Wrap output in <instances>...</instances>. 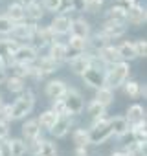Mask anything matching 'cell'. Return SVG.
Masks as SVG:
<instances>
[{
  "mask_svg": "<svg viewBox=\"0 0 147 156\" xmlns=\"http://www.w3.org/2000/svg\"><path fill=\"white\" fill-rule=\"evenodd\" d=\"M110 156H127V154H125V152H121V151H118V152H112Z\"/></svg>",
  "mask_w": 147,
  "mask_h": 156,
  "instance_id": "47",
  "label": "cell"
},
{
  "mask_svg": "<svg viewBox=\"0 0 147 156\" xmlns=\"http://www.w3.org/2000/svg\"><path fill=\"white\" fill-rule=\"evenodd\" d=\"M33 105H35L33 94H31V92H26V94H22L13 105H8V107L2 108V112H4V118H2V119H6V121L20 119V118L28 116V114L33 110ZM2 112H0V114H2Z\"/></svg>",
  "mask_w": 147,
  "mask_h": 156,
  "instance_id": "1",
  "label": "cell"
},
{
  "mask_svg": "<svg viewBox=\"0 0 147 156\" xmlns=\"http://www.w3.org/2000/svg\"><path fill=\"white\" fill-rule=\"evenodd\" d=\"M110 127H109V119L101 118L98 119L92 129L88 130V143H94V145H99V143H105L109 138H110Z\"/></svg>",
  "mask_w": 147,
  "mask_h": 156,
  "instance_id": "3",
  "label": "cell"
},
{
  "mask_svg": "<svg viewBox=\"0 0 147 156\" xmlns=\"http://www.w3.org/2000/svg\"><path fill=\"white\" fill-rule=\"evenodd\" d=\"M118 53H120V57H121V61H123V62H125V61H132V59H136L134 42H129V41L121 42V44L118 46Z\"/></svg>",
  "mask_w": 147,
  "mask_h": 156,
  "instance_id": "26",
  "label": "cell"
},
{
  "mask_svg": "<svg viewBox=\"0 0 147 156\" xmlns=\"http://www.w3.org/2000/svg\"><path fill=\"white\" fill-rule=\"evenodd\" d=\"M123 87H125V94L131 98H138L140 94H145V88H142V85L136 81H125Z\"/></svg>",
  "mask_w": 147,
  "mask_h": 156,
  "instance_id": "32",
  "label": "cell"
},
{
  "mask_svg": "<svg viewBox=\"0 0 147 156\" xmlns=\"http://www.w3.org/2000/svg\"><path fill=\"white\" fill-rule=\"evenodd\" d=\"M57 118H61V116H68L66 114V108H64V101L63 99H55L53 103H52V108H50Z\"/></svg>",
  "mask_w": 147,
  "mask_h": 156,
  "instance_id": "37",
  "label": "cell"
},
{
  "mask_svg": "<svg viewBox=\"0 0 147 156\" xmlns=\"http://www.w3.org/2000/svg\"><path fill=\"white\" fill-rule=\"evenodd\" d=\"M55 121H57V116H55L52 110L42 112V114H41V118L37 119L39 127H42V129H46V130H52V127L55 125Z\"/></svg>",
  "mask_w": 147,
  "mask_h": 156,
  "instance_id": "28",
  "label": "cell"
},
{
  "mask_svg": "<svg viewBox=\"0 0 147 156\" xmlns=\"http://www.w3.org/2000/svg\"><path fill=\"white\" fill-rule=\"evenodd\" d=\"M35 30H37V26L33 22H19V24H13L11 35L17 41H31L35 35Z\"/></svg>",
  "mask_w": 147,
  "mask_h": 156,
  "instance_id": "7",
  "label": "cell"
},
{
  "mask_svg": "<svg viewBox=\"0 0 147 156\" xmlns=\"http://www.w3.org/2000/svg\"><path fill=\"white\" fill-rule=\"evenodd\" d=\"M145 19H147V15H145V9H143L142 6L132 4V6H129V8H127V17H125V20H129L131 24L140 26V24H143V22H145Z\"/></svg>",
  "mask_w": 147,
  "mask_h": 156,
  "instance_id": "15",
  "label": "cell"
},
{
  "mask_svg": "<svg viewBox=\"0 0 147 156\" xmlns=\"http://www.w3.org/2000/svg\"><path fill=\"white\" fill-rule=\"evenodd\" d=\"M70 24H72V19H70V17H66V15H57V17L52 20V24H50L48 28L52 30L53 35H66V33L70 31Z\"/></svg>",
  "mask_w": 147,
  "mask_h": 156,
  "instance_id": "12",
  "label": "cell"
},
{
  "mask_svg": "<svg viewBox=\"0 0 147 156\" xmlns=\"http://www.w3.org/2000/svg\"><path fill=\"white\" fill-rule=\"evenodd\" d=\"M70 127H72L70 118H68V116H61V118H57V121H55V125L52 127V130H50V132H52L55 138H64V136L68 134Z\"/></svg>",
  "mask_w": 147,
  "mask_h": 156,
  "instance_id": "20",
  "label": "cell"
},
{
  "mask_svg": "<svg viewBox=\"0 0 147 156\" xmlns=\"http://www.w3.org/2000/svg\"><path fill=\"white\" fill-rule=\"evenodd\" d=\"M37 0H20V6L22 8H28V6H31V4H35Z\"/></svg>",
  "mask_w": 147,
  "mask_h": 156,
  "instance_id": "46",
  "label": "cell"
},
{
  "mask_svg": "<svg viewBox=\"0 0 147 156\" xmlns=\"http://www.w3.org/2000/svg\"><path fill=\"white\" fill-rule=\"evenodd\" d=\"M129 72H131L129 62H123V61H121V62L112 64V66L107 70V73L103 75V85H105L107 88H110V90L123 87L125 81H127V77H129Z\"/></svg>",
  "mask_w": 147,
  "mask_h": 156,
  "instance_id": "2",
  "label": "cell"
},
{
  "mask_svg": "<svg viewBox=\"0 0 147 156\" xmlns=\"http://www.w3.org/2000/svg\"><path fill=\"white\" fill-rule=\"evenodd\" d=\"M66 90H68V87H66V83L64 81H61V79H52L48 85H46V96L50 98V99H63L64 98V94H66Z\"/></svg>",
  "mask_w": 147,
  "mask_h": 156,
  "instance_id": "11",
  "label": "cell"
},
{
  "mask_svg": "<svg viewBox=\"0 0 147 156\" xmlns=\"http://www.w3.org/2000/svg\"><path fill=\"white\" fill-rule=\"evenodd\" d=\"M87 44H88V41H87V39H81V37H74V35H70V41H68L66 48L76 50V51H79V53H81V51L87 48Z\"/></svg>",
  "mask_w": 147,
  "mask_h": 156,
  "instance_id": "33",
  "label": "cell"
},
{
  "mask_svg": "<svg viewBox=\"0 0 147 156\" xmlns=\"http://www.w3.org/2000/svg\"><path fill=\"white\" fill-rule=\"evenodd\" d=\"M9 147H11V156H26V152H28V145L20 138L9 140Z\"/></svg>",
  "mask_w": 147,
  "mask_h": 156,
  "instance_id": "29",
  "label": "cell"
},
{
  "mask_svg": "<svg viewBox=\"0 0 147 156\" xmlns=\"http://www.w3.org/2000/svg\"><path fill=\"white\" fill-rule=\"evenodd\" d=\"M99 59H101L105 64H109V66H112V64H116V62H121V57H120V53H118V46L107 44L105 48H101V50H99Z\"/></svg>",
  "mask_w": 147,
  "mask_h": 156,
  "instance_id": "16",
  "label": "cell"
},
{
  "mask_svg": "<svg viewBox=\"0 0 147 156\" xmlns=\"http://www.w3.org/2000/svg\"><path fill=\"white\" fill-rule=\"evenodd\" d=\"M22 136H24V140L28 143H31V141H35V140L41 138V127H39L37 119H28L22 125Z\"/></svg>",
  "mask_w": 147,
  "mask_h": 156,
  "instance_id": "18",
  "label": "cell"
},
{
  "mask_svg": "<svg viewBox=\"0 0 147 156\" xmlns=\"http://www.w3.org/2000/svg\"><path fill=\"white\" fill-rule=\"evenodd\" d=\"M74 143L77 147H87L88 145V130L85 129H77L74 132Z\"/></svg>",
  "mask_w": 147,
  "mask_h": 156,
  "instance_id": "34",
  "label": "cell"
},
{
  "mask_svg": "<svg viewBox=\"0 0 147 156\" xmlns=\"http://www.w3.org/2000/svg\"><path fill=\"white\" fill-rule=\"evenodd\" d=\"M101 6H103V0H90V2L85 4L83 9H87V11H90V13H96V11H99Z\"/></svg>",
  "mask_w": 147,
  "mask_h": 156,
  "instance_id": "41",
  "label": "cell"
},
{
  "mask_svg": "<svg viewBox=\"0 0 147 156\" xmlns=\"http://www.w3.org/2000/svg\"><path fill=\"white\" fill-rule=\"evenodd\" d=\"M125 24H121V22H105L103 24V28H101V31H99V35L103 37V39H107V41H112V39H118V37H121L123 33H125Z\"/></svg>",
  "mask_w": 147,
  "mask_h": 156,
  "instance_id": "8",
  "label": "cell"
},
{
  "mask_svg": "<svg viewBox=\"0 0 147 156\" xmlns=\"http://www.w3.org/2000/svg\"><path fill=\"white\" fill-rule=\"evenodd\" d=\"M125 119L129 121V125L132 123H138V121H142V119H145V112H143V107L142 105H131L129 108H127V116H125Z\"/></svg>",
  "mask_w": 147,
  "mask_h": 156,
  "instance_id": "25",
  "label": "cell"
},
{
  "mask_svg": "<svg viewBox=\"0 0 147 156\" xmlns=\"http://www.w3.org/2000/svg\"><path fill=\"white\" fill-rule=\"evenodd\" d=\"M11 30H13V22L4 15H0V35H8L11 33Z\"/></svg>",
  "mask_w": 147,
  "mask_h": 156,
  "instance_id": "38",
  "label": "cell"
},
{
  "mask_svg": "<svg viewBox=\"0 0 147 156\" xmlns=\"http://www.w3.org/2000/svg\"><path fill=\"white\" fill-rule=\"evenodd\" d=\"M48 57L59 66L63 61L68 59V48H66V44H63V42H52V44H50V53H48Z\"/></svg>",
  "mask_w": 147,
  "mask_h": 156,
  "instance_id": "14",
  "label": "cell"
},
{
  "mask_svg": "<svg viewBox=\"0 0 147 156\" xmlns=\"http://www.w3.org/2000/svg\"><path fill=\"white\" fill-rule=\"evenodd\" d=\"M134 50H136V57H145L147 55V42L143 39L134 42Z\"/></svg>",
  "mask_w": 147,
  "mask_h": 156,
  "instance_id": "39",
  "label": "cell"
},
{
  "mask_svg": "<svg viewBox=\"0 0 147 156\" xmlns=\"http://www.w3.org/2000/svg\"><path fill=\"white\" fill-rule=\"evenodd\" d=\"M6 85H8V90H9V92H15V94H20V92H24V88H26L24 79L15 77V75L8 77V79H6Z\"/></svg>",
  "mask_w": 147,
  "mask_h": 156,
  "instance_id": "30",
  "label": "cell"
},
{
  "mask_svg": "<svg viewBox=\"0 0 147 156\" xmlns=\"http://www.w3.org/2000/svg\"><path fill=\"white\" fill-rule=\"evenodd\" d=\"M131 132H132V136H134V141H136V143L145 145V140H147V132H145V119H142V121L134 123V125H132V129H131Z\"/></svg>",
  "mask_w": 147,
  "mask_h": 156,
  "instance_id": "27",
  "label": "cell"
},
{
  "mask_svg": "<svg viewBox=\"0 0 147 156\" xmlns=\"http://www.w3.org/2000/svg\"><path fill=\"white\" fill-rule=\"evenodd\" d=\"M0 156H11L9 140H2V141H0Z\"/></svg>",
  "mask_w": 147,
  "mask_h": 156,
  "instance_id": "44",
  "label": "cell"
},
{
  "mask_svg": "<svg viewBox=\"0 0 147 156\" xmlns=\"http://www.w3.org/2000/svg\"><path fill=\"white\" fill-rule=\"evenodd\" d=\"M26 17H30L33 22L39 20V19H42V8H41L37 2L31 4V6H28V8H26Z\"/></svg>",
  "mask_w": 147,
  "mask_h": 156,
  "instance_id": "35",
  "label": "cell"
},
{
  "mask_svg": "<svg viewBox=\"0 0 147 156\" xmlns=\"http://www.w3.org/2000/svg\"><path fill=\"white\" fill-rule=\"evenodd\" d=\"M4 17L9 19L13 24H19V22H22V20L26 19V8H22L20 4H11V6L8 8V11H6Z\"/></svg>",
  "mask_w": 147,
  "mask_h": 156,
  "instance_id": "21",
  "label": "cell"
},
{
  "mask_svg": "<svg viewBox=\"0 0 147 156\" xmlns=\"http://www.w3.org/2000/svg\"><path fill=\"white\" fill-rule=\"evenodd\" d=\"M109 127H110V134L114 136H125L129 132V121L125 119V116H114L109 119Z\"/></svg>",
  "mask_w": 147,
  "mask_h": 156,
  "instance_id": "17",
  "label": "cell"
},
{
  "mask_svg": "<svg viewBox=\"0 0 147 156\" xmlns=\"http://www.w3.org/2000/svg\"><path fill=\"white\" fill-rule=\"evenodd\" d=\"M2 108H4V99H2V96H0V112H2Z\"/></svg>",
  "mask_w": 147,
  "mask_h": 156,
  "instance_id": "48",
  "label": "cell"
},
{
  "mask_svg": "<svg viewBox=\"0 0 147 156\" xmlns=\"http://www.w3.org/2000/svg\"><path fill=\"white\" fill-rule=\"evenodd\" d=\"M33 39H35V42H37L39 48H46V46H50L52 42H55V35L52 33L50 28H37Z\"/></svg>",
  "mask_w": 147,
  "mask_h": 156,
  "instance_id": "19",
  "label": "cell"
},
{
  "mask_svg": "<svg viewBox=\"0 0 147 156\" xmlns=\"http://www.w3.org/2000/svg\"><path fill=\"white\" fill-rule=\"evenodd\" d=\"M6 79H8L6 70H4V66H0V85H2V83H6Z\"/></svg>",
  "mask_w": 147,
  "mask_h": 156,
  "instance_id": "45",
  "label": "cell"
},
{
  "mask_svg": "<svg viewBox=\"0 0 147 156\" xmlns=\"http://www.w3.org/2000/svg\"><path fill=\"white\" fill-rule=\"evenodd\" d=\"M35 68H37V70H39V73L44 77L46 73L55 72V70H57V64H55V62L46 55V57H41V59H37V61H35Z\"/></svg>",
  "mask_w": 147,
  "mask_h": 156,
  "instance_id": "22",
  "label": "cell"
},
{
  "mask_svg": "<svg viewBox=\"0 0 147 156\" xmlns=\"http://www.w3.org/2000/svg\"><path fill=\"white\" fill-rule=\"evenodd\" d=\"M63 101H64L66 114H72V116L81 114V112H83V108H85L83 96H81L76 88H68V90H66V94H64V98H63Z\"/></svg>",
  "mask_w": 147,
  "mask_h": 156,
  "instance_id": "4",
  "label": "cell"
},
{
  "mask_svg": "<svg viewBox=\"0 0 147 156\" xmlns=\"http://www.w3.org/2000/svg\"><path fill=\"white\" fill-rule=\"evenodd\" d=\"M92 66V55H88V53H79V55H76V57H72V61H70V68H72V72L74 73H77V75H81L85 70H88Z\"/></svg>",
  "mask_w": 147,
  "mask_h": 156,
  "instance_id": "10",
  "label": "cell"
},
{
  "mask_svg": "<svg viewBox=\"0 0 147 156\" xmlns=\"http://www.w3.org/2000/svg\"><path fill=\"white\" fill-rule=\"evenodd\" d=\"M103 114H105V107L98 105L96 101H92V103L88 105V116H90V118H94L96 121H98V119H101V118H103Z\"/></svg>",
  "mask_w": 147,
  "mask_h": 156,
  "instance_id": "36",
  "label": "cell"
},
{
  "mask_svg": "<svg viewBox=\"0 0 147 156\" xmlns=\"http://www.w3.org/2000/svg\"><path fill=\"white\" fill-rule=\"evenodd\" d=\"M125 17H127V8L123 6H112L109 11H107V22H125Z\"/></svg>",
  "mask_w": 147,
  "mask_h": 156,
  "instance_id": "24",
  "label": "cell"
},
{
  "mask_svg": "<svg viewBox=\"0 0 147 156\" xmlns=\"http://www.w3.org/2000/svg\"><path fill=\"white\" fill-rule=\"evenodd\" d=\"M20 44L13 39H0V66L9 64L13 59V53L17 51Z\"/></svg>",
  "mask_w": 147,
  "mask_h": 156,
  "instance_id": "6",
  "label": "cell"
},
{
  "mask_svg": "<svg viewBox=\"0 0 147 156\" xmlns=\"http://www.w3.org/2000/svg\"><path fill=\"white\" fill-rule=\"evenodd\" d=\"M107 44H109V41H107V39H103L99 33H98V35L92 39V46H94L96 50H101V48H105Z\"/></svg>",
  "mask_w": 147,
  "mask_h": 156,
  "instance_id": "42",
  "label": "cell"
},
{
  "mask_svg": "<svg viewBox=\"0 0 147 156\" xmlns=\"http://www.w3.org/2000/svg\"><path fill=\"white\" fill-rule=\"evenodd\" d=\"M61 4H63V0H44V2H42V6L48 11H59L61 9Z\"/></svg>",
  "mask_w": 147,
  "mask_h": 156,
  "instance_id": "40",
  "label": "cell"
},
{
  "mask_svg": "<svg viewBox=\"0 0 147 156\" xmlns=\"http://www.w3.org/2000/svg\"><path fill=\"white\" fill-rule=\"evenodd\" d=\"M37 59H39V55H37L35 46H19L17 51L13 53L11 62L13 64H33Z\"/></svg>",
  "mask_w": 147,
  "mask_h": 156,
  "instance_id": "5",
  "label": "cell"
},
{
  "mask_svg": "<svg viewBox=\"0 0 147 156\" xmlns=\"http://www.w3.org/2000/svg\"><path fill=\"white\" fill-rule=\"evenodd\" d=\"M9 136V123L6 119H0V141Z\"/></svg>",
  "mask_w": 147,
  "mask_h": 156,
  "instance_id": "43",
  "label": "cell"
},
{
  "mask_svg": "<svg viewBox=\"0 0 147 156\" xmlns=\"http://www.w3.org/2000/svg\"><path fill=\"white\" fill-rule=\"evenodd\" d=\"M98 105H101V107H109L112 101H114V92L110 90V88H107V87H101V88H98V92H96V99H94Z\"/></svg>",
  "mask_w": 147,
  "mask_h": 156,
  "instance_id": "23",
  "label": "cell"
},
{
  "mask_svg": "<svg viewBox=\"0 0 147 156\" xmlns=\"http://www.w3.org/2000/svg\"><path fill=\"white\" fill-rule=\"evenodd\" d=\"M70 35L74 37H81V39H87L90 37V24L85 20V19H76V20H72L70 24Z\"/></svg>",
  "mask_w": 147,
  "mask_h": 156,
  "instance_id": "13",
  "label": "cell"
},
{
  "mask_svg": "<svg viewBox=\"0 0 147 156\" xmlns=\"http://www.w3.org/2000/svg\"><path fill=\"white\" fill-rule=\"evenodd\" d=\"M81 77H83V81L88 85V87H92V88H101V87H105L103 85V73L96 68V66H90L88 70H85L83 73H81Z\"/></svg>",
  "mask_w": 147,
  "mask_h": 156,
  "instance_id": "9",
  "label": "cell"
},
{
  "mask_svg": "<svg viewBox=\"0 0 147 156\" xmlns=\"http://www.w3.org/2000/svg\"><path fill=\"white\" fill-rule=\"evenodd\" d=\"M37 156H57V147H55V143H52L50 140H42L41 145H39Z\"/></svg>",
  "mask_w": 147,
  "mask_h": 156,
  "instance_id": "31",
  "label": "cell"
}]
</instances>
